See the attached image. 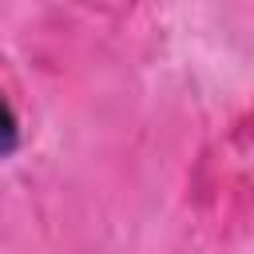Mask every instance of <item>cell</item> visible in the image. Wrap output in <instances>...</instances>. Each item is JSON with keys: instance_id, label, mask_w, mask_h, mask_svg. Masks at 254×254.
Returning <instances> with one entry per match:
<instances>
[{"instance_id": "cell-1", "label": "cell", "mask_w": 254, "mask_h": 254, "mask_svg": "<svg viewBox=\"0 0 254 254\" xmlns=\"http://www.w3.org/2000/svg\"><path fill=\"white\" fill-rule=\"evenodd\" d=\"M16 143H20V123H16L12 107H8L4 99H0V155L16 151Z\"/></svg>"}]
</instances>
